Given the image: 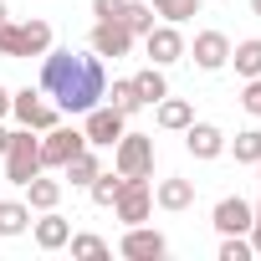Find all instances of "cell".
Wrapping results in <instances>:
<instances>
[{
  "mask_svg": "<svg viewBox=\"0 0 261 261\" xmlns=\"http://www.w3.org/2000/svg\"><path fill=\"white\" fill-rule=\"evenodd\" d=\"M26 205H31V210H57V205H62V179H46V169L31 174V179H26Z\"/></svg>",
  "mask_w": 261,
  "mask_h": 261,
  "instance_id": "ac0fdd59",
  "label": "cell"
},
{
  "mask_svg": "<svg viewBox=\"0 0 261 261\" xmlns=\"http://www.w3.org/2000/svg\"><path fill=\"white\" fill-rule=\"evenodd\" d=\"M118 190H123V174H118V169H113V174H108V169H97V179L87 185V195H92V205H102V210H108V205L118 200Z\"/></svg>",
  "mask_w": 261,
  "mask_h": 261,
  "instance_id": "484cf974",
  "label": "cell"
},
{
  "mask_svg": "<svg viewBox=\"0 0 261 261\" xmlns=\"http://www.w3.org/2000/svg\"><path fill=\"white\" fill-rule=\"evenodd\" d=\"M185 57H195L200 72H220L230 62V36L225 31H195V41H185Z\"/></svg>",
  "mask_w": 261,
  "mask_h": 261,
  "instance_id": "8fae6325",
  "label": "cell"
},
{
  "mask_svg": "<svg viewBox=\"0 0 261 261\" xmlns=\"http://www.w3.org/2000/svg\"><path fill=\"white\" fill-rule=\"evenodd\" d=\"M134 92H139V102H144V108H154V102L169 92V77H164V67H154V62H149L144 72H134Z\"/></svg>",
  "mask_w": 261,
  "mask_h": 261,
  "instance_id": "d6986e66",
  "label": "cell"
},
{
  "mask_svg": "<svg viewBox=\"0 0 261 261\" xmlns=\"http://www.w3.org/2000/svg\"><path fill=\"white\" fill-rule=\"evenodd\" d=\"M154 123L164 128V134H185V128L195 123V102H185V97H169V92H164V97L154 102Z\"/></svg>",
  "mask_w": 261,
  "mask_h": 261,
  "instance_id": "2e32d148",
  "label": "cell"
},
{
  "mask_svg": "<svg viewBox=\"0 0 261 261\" xmlns=\"http://www.w3.org/2000/svg\"><path fill=\"white\" fill-rule=\"evenodd\" d=\"M6 144H11V128H0V154H6Z\"/></svg>",
  "mask_w": 261,
  "mask_h": 261,
  "instance_id": "d6a6232c",
  "label": "cell"
},
{
  "mask_svg": "<svg viewBox=\"0 0 261 261\" xmlns=\"http://www.w3.org/2000/svg\"><path fill=\"white\" fill-rule=\"evenodd\" d=\"M251 220H256V210H251L241 195H225V200H215V210H210V225H215L220 236H246Z\"/></svg>",
  "mask_w": 261,
  "mask_h": 261,
  "instance_id": "5bb4252c",
  "label": "cell"
},
{
  "mask_svg": "<svg viewBox=\"0 0 261 261\" xmlns=\"http://www.w3.org/2000/svg\"><path fill=\"white\" fill-rule=\"evenodd\" d=\"M11 113V87H0V118Z\"/></svg>",
  "mask_w": 261,
  "mask_h": 261,
  "instance_id": "1f68e13d",
  "label": "cell"
},
{
  "mask_svg": "<svg viewBox=\"0 0 261 261\" xmlns=\"http://www.w3.org/2000/svg\"><path fill=\"white\" fill-rule=\"evenodd\" d=\"M134 41H139V36L128 31L123 21H97V26H92V36H87V46H92L97 57H113V62L134 51Z\"/></svg>",
  "mask_w": 261,
  "mask_h": 261,
  "instance_id": "4fadbf2b",
  "label": "cell"
},
{
  "mask_svg": "<svg viewBox=\"0 0 261 261\" xmlns=\"http://www.w3.org/2000/svg\"><path fill=\"white\" fill-rule=\"evenodd\" d=\"M185 149H190L200 164L220 159V154H225V128H220V123H205V118H195V123L185 128Z\"/></svg>",
  "mask_w": 261,
  "mask_h": 261,
  "instance_id": "7c38bea8",
  "label": "cell"
},
{
  "mask_svg": "<svg viewBox=\"0 0 261 261\" xmlns=\"http://www.w3.org/2000/svg\"><path fill=\"white\" fill-rule=\"evenodd\" d=\"M67 246H72V256H77V261H102V256H113V246H108L102 236H87V230H77Z\"/></svg>",
  "mask_w": 261,
  "mask_h": 261,
  "instance_id": "4316f807",
  "label": "cell"
},
{
  "mask_svg": "<svg viewBox=\"0 0 261 261\" xmlns=\"http://www.w3.org/2000/svg\"><path fill=\"white\" fill-rule=\"evenodd\" d=\"M123 225H144L149 215H154V185L149 179H123V190H118V200L108 205Z\"/></svg>",
  "mask_w": 261,
  "mask_h": 261,
  "instance_id": "52a82bcc",
  "label": "cell"
},
{
  "mask_svg": "<svg viewBox=\"0 0 261 261\" xmlns=\"http://www.w3.org/2000/svg\"><path fill=\"white\" fill-rule=\"evenodd\" d=\"M102 102H108V108H118L123 118H134V113L144 108V102H139V92H134V77H118V82L102 92Z\"/></svg>",
  "mask_w": 261,
  "mask_h": 261,
  "instance_id": "603a6c76",
  "label": "cell"
},
{
  "mask_svg": "<svg viewBox=\"0 0 261 261\" xmlns=\"http://www.w3.org/2000/svg\"><path fill=\"white\" fill-rule=\"evenodd\" d=\"M241 108H246L251 118H261V77H246V87H241Z\"/></svg>",
  "mask_w": 261,
  "mask_h": 261,
  "instance_id": "f546056e",
  "label": "cell"
},
{
  "mask_svg": "<svg viewBox=\"0 0 261 261\" xmlns=\"http://www.w3.org/2000/svg\"><path fill=\"white\" fill-rule=\"evenodd\" d=\"M11 118H16V128H36V134H46V128L62 123V108L41 87H21V92H11Z\"/></svg>",
  "mask_w": 261,
  "mask_h": 261,
  "instance_id": "5b68a950",
  "label": "cell"
},
{
  "mask_svg": "<svg viewBox=\"0 0 261 261\" xmlns=\"http://www.w3.org/2000/svg\"><path fill=\"white\" fill-rule=\"evenodd\" d=\"M97 169H102V159H97V149H92V144H87L77 159H67V164H62V174H67L77 190H87V185L97 179Z\"/></svg>",
  "mask_w": 261,
  "mask_h": 261,
  "instance_id": "ffe728a7",
  "label": "cell"
},
{
  "mask_svg": "<svg viewBox=\"0 0 261 261\" xmlns=\"http://www.w3.org/2000/svg\"><path fill=\"white\" fill-rule=\"evenodd\" d=\"M139 41H144V57H149L154 67H174V62L185 57V36H179L174 21H154V31H144Z\"/></svg>",
  "mask_w": 261,
  "mask_h": 261,
  "instance_id": "30bf717a",
  "label": "cell"
},
{
  "mask_svg": "<svg viewBox=\"0 0 261 261\" xmlns=\"http://www.w3.org/2000/svg\"><path fill=\"white\" fill-rule=\"evenodd\" d=\"M225 67H236L241 77H261V36H246V41H236Z\"/></svg>",
  "mask_w": 261,
  "mask_h": 261,
  "instance_id": "44dd1931",
  "label": "cell"
},
{
  "mask_svg": "<svg viewBox=\"0 0 261 261\" xmlns=\"http://www.w3.org/2000/svg\"><path fill=\"white\" fill-rule=\"evenodd\" d=\"M6 16H11V11H6V0H0V21H6Z\"/></svg>",
  "mask_w": 261,
  "mask_h": 261,
  "instance_id": "e575fe53",
  "label": "cell"
},
{
  "mask_svg": "<svg viewBox=\"0 0 261 261\" xmlns=\"http://www.w3.org/2000/svg\"><path fill=\"white\" fill-rule=\"evenodd\" d=\"M0 159H6V179L26 190V179L41 174V139H36V128H16Z\"/></svg>",
  "mask_w": 261,
  "mask_h": 261,
  "instance_id": "277c9868",
  "label": "cell"
},
{
  "mask_svg": "<svg viewBox=\"0 0 261 261\" xmlns=\"http://www.w3.org/2000/svg\"><path fill=\"white\" fill-rule=\"evenodd\" d=\"M123 26L134 31V36L154 31V6H149V0H128V6H123Z\"/></svg>",
  "mask_w": 261,
  "mask_h": 261,
  "instance_id": "83f0119b",
  "label": "cell"
},
{
  "mask_svg": "<svg viewBox=\"0 0 261 261\" xmlns=\"http://www.w3.org/2000/svg\"><path fill=\"white\" fill-rule=\"evenodd\" d=\"M82 149H87L82 128L57 123V128H46V134H41V169H62V164H67V159H77Z\"/></svg>",
  "mask_w": 261,
  "mask_h": 261,
  "instance_id": "9c48e42d",
  "label": "cell"
},
{
  "mask_svg": "<svg viewBox=\"0 0 261 261\" xmlns=\"http://www.w3.org/2000/svg\"><path fill=\"white\" fill-rule=\"evenodd\" d=\"M251 16H256V21H261V0H251Z\"/></svg>",
  "mask_w": 261,
  "mask_h": 261,
  "instance_id": "836d02e7",
  "label": "cell"
},
{
  "mask_svg": "<svg viewBox=\"0 0 261 261\" xmlns=\"http://www.w3.org/2000/svg\"><path fill=\"white\" fill-rule=\"evenodd\" d=\"M256 251H251V241L246 236H225L220 241V261H251Z\"/></svg>",
  "mask_w": 261,
  "mask_h": 261,
  "instance_id": "f1b7e54d",
  "label": "cell"
},
{
  "mask_svg": "<svg viewBox=\"0 0 261 261\" xmlns=\"http://www.w3.org/2000/svg\"><path fill=\"white\" fill-rule=\"evenodd\" d=\"M256 179H261V159H256Z\"/></svg>",
  "mask_w": 261,
  "mask_h": 261,
  "instance_id": "d590c367",
  "label": "cell"
},
{
  "mask_svg": "<svg viewBox=\"0 0 261 261\" xmlns=\"http://www.w3.org/2000/svg\"><path fill=\"white\" fill-rule=\"evenodd\" d=\"M113 169L123 179H149L154 174V134H134L123 128V139L113 144Z\"/></svg>",
  "mask_w": 261,
  "mask_h": 261,
  "instance_id": "3957f363",
  "label": "cell"
},
{
  "mask_svg": "<svg viewBox=\"0 0 261 261\" xmlns=\"http://www.w3.org/2000/svg\"><path fill=\"white\" fill-rule=\"evenodd\" d=\"M123 6L128 0H92V16L97 21H123Z\"/></svg>",
  "mask_w": 261,
  "mask_h": 261,
  "instance_id": "4dcf8cb0",
  "label": "cell"
},
{
  "mask_svg": "<svg viewBox=\"0 0 261 261\" xmlns=\"http://www.w3.org/2000/svg\"><path fill=\"white\" fill-rule=\"evenodd\" d=\"M31 230V205L26 200H0V236H26Z\"/></svg>",
  "mask_w": 261,
  "mask_h": 261,
  "instance_id": "7402d4cb",
  "label": "cell"
},
{
  "mask_svg": "<svg viewBox=\"0 0 261 261\" xmlns=\"http://www.w3.org/2000/svg\"><path fill=\"white\" fill-rule=\"evenodd\" d=\"M123 128H128V118H123L118 108H108V102H97V108L82 113V139H87L92 149H113V144L123 139Z\"/></svg>",
  "mask_w": 261,
  "mask_h": 261,
  "instance_id": "ba28073f",
  "label": "cell"
},
{
  "mask_svg": "<svg viewBox=\"0 0 261 261\" xmlns=\"http://www.w3.org/2000/svg\"><path fill=\"white\" fill-rule=\"evenodd\" d=\"M118 256H128V261H164V256H169V236L154 230L149 220H144V225H123Z\"/></svg>",
  "mask_w": 261,
  "mask_h": 261,
  "instance_id": "8992f818",
  "label": "cell"
},
{
  "mask_svg": "<svg viewBox=\"0 0 261 261\" xmlns=\"http://www.w3.org/2000/svg\"><path fill=\"white\" fill-rule=\"evenodd\" d=\"M225 149L236 154V164H256L261 159V128H241L236 139H225Z\"/></svg>",
  "mask_w": 261,
  "mask_h": 261,
  "instance_id": "cb8c5ba5",
  "label": "cell"
},
{
  "mask_svg": "<svg viewBox=\"0 0 261 261\" xmlns=\"http://www.w3.org/2000/svg\"><path fill=\"white\" fill-rule=\"evenodd\" d=\"M41 92H46L62 113L82 118V113L97 108L102 92H108L102 57H97V51H72V46H51V51H41Z\"/></svg>",
  "mask_w": 261,
  "mask_h": 261,
  "instance_id": "6da1fadb",
  "label": "cell"
},
{
  "mask_svg": "<svg viewBox=\"0 0 261 261\" xmlns=\"http://www.w3.org/2000/svg\"><path fill=\"white\" fill-rule=\"evenodd\" d=\"M149 6H154V16H164V21L185 26L190 16H200V6H205V0H149Z\"/></svg>",
  "mask_w": 261,
  "mask_h": 261,
  "instance_id": "d4e9b609",
  "label": "cell"
},
{
  "mask_svg": "<svg viewBox=\"0 0 261 261\" xmlns=\"http://www.w3.org/2000/svg\"><path fill=\"white\" fill-rule=\"evenodd\" d=\"M31 241H36L41 251H62V246L72 241V220L57 215V210H36V220H31Z\"/></svg>",
  "mask_w": 261,
  "mask_h": 261,
  "instance_id": "9a60e30c",
  "label": "cell"
},
{
  "mask_svg": "<svg viewBox=\"0 0 261 261\" xmlns=\"http://www.w3.org/2000/svg\"><path fill=\"white\" fill-rule=\"evenodd\" d=\"M41 51H51V26L46 21H0V57H41Z\"/></svg>",
  "mask_w": 261,
  "mask_h": 261,
  "instance_id": "7a4b0ae2",
  "label": "cell"
},
{
  "mask_svg": "<svg viewBox=\"0 0 261 261\" xmlns=\"http://www.w3.org/2000/svg\"><path fill=\"white\" fill-rule=\"evenodd\" d=\"M154 205L159 210H169V215H179V210H190L195 205V179H159V190H154Z\"/></svg>",
  "mask_w": 261,
  "mask_h": 261,
  "instance_id": "e0dca14e",
  "label": "cell"
}]
</instances>
